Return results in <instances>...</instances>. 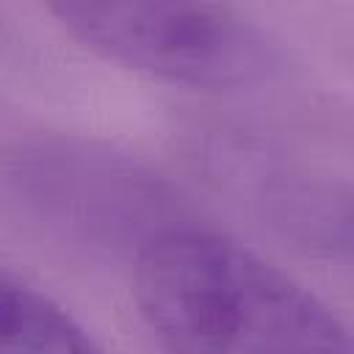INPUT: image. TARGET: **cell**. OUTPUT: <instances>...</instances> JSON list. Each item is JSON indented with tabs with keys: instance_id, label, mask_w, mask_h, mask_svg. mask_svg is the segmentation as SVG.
I'll return each mask as SVG.
<instances>
[{
	"instance_id": "1",
	"label": "cell",
	"mask_w": 354,
	"mask_h": 354,
	"mask_svg": "<svg viewBox=\"0 0 354 354\" xmlns=\"http://www.w3.org/2000/svg\"><path fill=\"white\" fill-rule=\"evenodd\" d=\"M133 296L166 354H351L324 299L224 232L166 227L147 238Z\"/></svg>"
},
{
	"instance_id": "2",
	"label": "cell",
	"mask_w": 354,
	"mask_h": 354,
	"mask_svg": "<svg viewBox=\"0 0 354 354\" xmlns=\"http://www.w3.org/2000/svg\"><path fill=\"white\" fill-rule=\"evenodd\" d=\"M53 19L100 58L149 80L235 91L266 83L282 44L246 14L210 3H50Z\"/></svg>"
},
{
	"instance_id": "3",
	"label": "cell",
	"mask_w": 354,
	"mask_h": 354,
	"mask_svg": "<svg viewBox=\"0 0 354 354\" xmlns=\"http://www.w3.org/2000/svg\"><path fill=\"white\" fill-rule=\"evenodd\" d=\"M0 354H105L97 337L39 288L0 277Z\"/></svg>"
}]
</instances>
